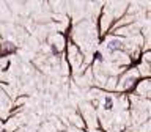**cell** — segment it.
<instances>
[{"label": "cell", "instance_id": "obj_1", "mask_svg": "<svg viewBox=\"0 0 151 132\" xmlns=\"http://www.w3.org/2000/svg\"><path fill=\"white\" fill-rule=\"evenodd\" d=\"M107 47H109L110 50H116V49H120V47H121V42L118 41V39H112V41L107 44Z\"/></svg>", "mask_w": 151, "mask_h": 132}, {"label": "cell", "instance_id": "obj_2", "mask_svg": "<svg viewBox=\"0 0 151 132\" xmlns=\"http://www.w3.org/2000/svg\"><path fill=\"white\" fill-rule=\"evenodd\" d=\"M106 108H112V99L110 98L106 99Z\"/></svg>", "mask_w": 151, "mask_h": 132}]
</instances>
